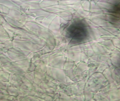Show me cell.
<instances>
[{
  "label": "cell",
  "instance_id": "1",
  "mask_svg": "<svg viewBox=\"0 0 120 101\" xmlns=\"http://www.w3.org/2000/svg\"><path fill=\"white\" fill-rule=\"evenodd\" d=\"M66 37L72 44H80L87 39L89 34L88 26L84 20H74L66 26L64 29Z\"/></svg>",
  "mask_w": 120,
  "mask_h": 101
},
{
  "label": "cell",
  "instance_id": "2",
  "mask_svg": "<svg viewBox=\"0 0 120 101\" xmlns=\"http://www.w3.org/2000/svg\"><path fill=\"white\" fill-rule=\"evenodd\" d=\"M110 13L113 18H120V1L116 2L113 5L110 10Z\"/></svg>",
  "mask_w": 120,
  "mask_h": 101
}]
</instances>
